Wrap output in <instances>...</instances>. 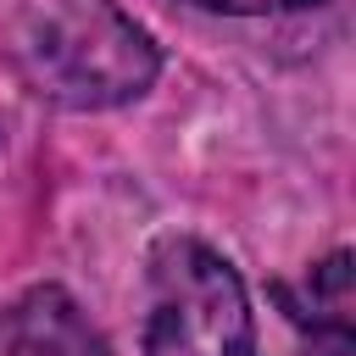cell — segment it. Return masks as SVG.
<instances>
[{
    "label": "cell",
    "instance_id": "4",
    "mask_svg": "<svg viewBox=\"0 0 356 356\" xmlns=\"http://www.w3.org/2000/svg\"><path fill=\"white\" fill-rule=\"evenodd\" d=\"M284 312L312 334H356V289H350V250H334L306 273L300 289L278 284Z\"/></svg>",
    "mask_w": 356,
    "mask_h": 356
},
{
    "label": "cell",
    "instance_id": "2",
    "mask_svg": "<svg viewBox=\"0 0 356 356\" xmlns=\"http://www.w3.org/2000/svg\"><path fill=\"white\" fill-rule=\"evenodd\" d=\"M145 356H261L239 267L200 239H161L150 256Z\"/></svg>",
    "mask_w": 356,
    "mask_h": 356
},
{
    "label": "cell",
    "instance_id": "1",
    "mask_svg": "<svg viewBox=\"0 0 356 356\" xmlns=\"http://www.w3.org/2000/svg\"><path fill=\"white\" fill-rule=\"evenodd\" d=\"M28 83L67 111H111L139 100L156 72V39L111 0H44L17 33Z\"/></svg>",
    "mask_w": 356,
    "mask_h": 356
},
{
    "label": "cell",
    "instance_id": "6",
    "mask_svg": "<svg viewBox=\"0 0 356 356\" xmlns=\"http://www.w3.org/2000/svg\"><path fill=\"white\" fill-rule=\"evenodd\" d=\"M356 350V334H312L306 356H350Z\"/></svg>",
    "mask_w": 356,
    "mask_h": 356
},
{
    "label": "cell",
    "instance_id": "5",
    "mask_svg": "<svg viewBox=\"0 0 356 356\" xmlns=\"http://www.w3.org/2000/svg\"><path fill=\"white\" fill-rule=\"evenodd\" d=\"M200 11H222V17H267V11H306L323 0H189Z\"/></svg>",
    "mask_w": 356,
    "mask_h": 356
},
{
    "label": "cell",
    "instance_id": "3",
    "mask_svg": "<svg viewBox=\"0 0 356 356\" xmlns=\"http://www.w3.org/2000/svg\"><path fill=\"white\" fill-rule=\"evenodd\" d=\"M0 356H106V339L61 284H33L0 312Z\"/></svg>",
    "mask_w": 356,
    "mask_h": 356
}]
</instances>
